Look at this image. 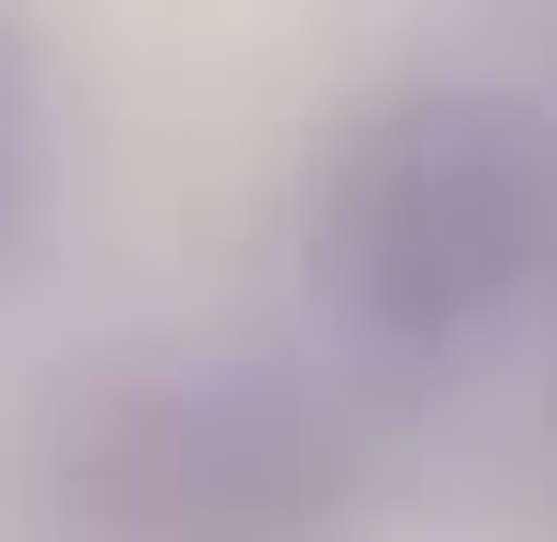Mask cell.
Returning <instances> with one entry per match:
<instances>
[{
  "mask_svg": "<svg viewBox=\"0 0 557 542\" xmlns=\"http://www.w3.org/2000/svg\"><path fill=\"white\" fill-rule=\"evenodd\" d=\"M376 467L332 392L257 361L106 377L46 438V528L61 542H362Z\"/></svg>",
  "mask_w": 557,
  "mask_h": 542,
  "instance_id": "cell-2",
  "label": "cell"
},
{
  "mask_svg": "<svg viewBox=\"0 0 557 542\" xmlns=\"http://www.w3.org/2000/svg\"><path fill=\"white\" fill-rule=\"evenodd\" d=\"M301 242L376 347H482L557 301V121L482 76H392L317 136Z\"/></svg>",
  "mask_w": 557,
  "mask_h": 542,
  "instance_id": "cell-1",
  "label": "cell"
},
{
  "mask_svg": "<svg viewBox=\"0 0 557 542\" xmlns=\"http://www.w3.org/2000/svg\"><path fill=\"white\" fill-rule=\"evenodd\" d=\"M30 196H46V30L30 0H0V257L30 242Z\"/></svg>",
  "mask_w": 557,
  "mask_h": 542,
  "instance_id": "cell-3",
  "label": "cell"
}]
</instances>
